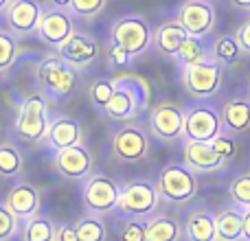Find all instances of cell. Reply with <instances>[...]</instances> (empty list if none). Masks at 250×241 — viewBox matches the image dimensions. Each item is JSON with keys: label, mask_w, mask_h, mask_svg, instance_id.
Listing matches in <instances>:
<instances>
[{"label": "cell", "mask_w": 250, "mask_h": 241, "mask_svg": "<svg viewBox=\"0 0 250 241\" xmlns=\"http://www.w3.org/2000/svg\"><path fill=\"white\" fill-rule=\"evenodd\" d=\"M79 75L75 66H70L57 51H48L35 64V83H38V92H42L48 101L60 103L73 97L77 90Z\"/></svg>", "instance_id": "cell-1"}, {"label": "cell", "mask_w": 250, "mask_h": 241, "mask_svg": "<svg viewBox=\"0 0 250 241\" xmlns=\"http://www.w3.org/2000/svg\"><path fill=\"white\" fill-rule=\"evenodd\" d=\"M51 114H48V99L42 92H29L20 101L16 120H13V134L29 145H44L48 127H51Z\"/></svg>", "instance_id": "cell-2"}, {"label": "cell", "mask_w": 250, "mask_h": 241, "mask_svg": "<svg viewBox=\"0 0 250 241\" xmlns=\"http://www.w3.org/2000/svg\"><path fill=\"white\" fill-rule=\"evenodd\" d=\"M160 191L156 182L136 178L121 184V200H119V215L127 220H151L154 213L158 211Z\"/></svg>", "instance_id": "cell-3"}, {"label": "cell", "mask_w": 250, "mask_h": 241, "mask_svg": "<svg viewBox=\"0 0 250 241\" xmlns=\"http://www.w3.org/2000/svg\"><path fill=\"white\" fill-rule=\"evenodd\" d=\"M79 195H82L83 213L108 217L112 213H119L121 184L105 173H92L82 182Z\"/></svg>", "instance_id": "cell-4"}, {"label": "cell", "mask_w": 250, "mask_h": 241, "mask_svg": "<svg viewBox=\"0 0 250 241\" xmlns=\"http://www.w3.org/2000/svg\"><path fill=\"white\" fill-rule=\"evenodd\" d=\"M110 44L123 48L132 60L145 55L154 46V29L143 16H123L110 26Z\"/></svg>", "instance_id": "cell-5"}, {"label": "cell", "mask_w": 250, "mask_h": 241, "mask_svg": "<svg viewBox=\"0 0 250 241\" xmlns=\"http://www.w3.org/2000/svg\"><path fill=\"white\" fill-rule=\"evenodd\" d=\"M151 149V136L149 129L138 120L123 123L119 129H114L110 136V154L117 162L134 164L141 162L149 156Z\"/></svg>", "instance_id": "cell-6"}, {"label": "cell", "mask_w": 250, "mask_h": 241, "mask_svg": "<svg viewBox=\"0 0 250 241\" xmlns=\"http://www.w3.org/2000/svg\"><path fill=\"white\" fill-rule=\"evenodd\" d=\"M156 186H158V191H160L163 202L176 204V206L189 204L191 200L198 195V189H200L198 173H193L182 162L165 164V167L158 171Z\"/></svg>", "instance_id": "cell-7"}, {"label": "cell", "mask_w": 250, "mask_h": 241, "mask_svg": "<svg viewBox=\"0 0 250 241\" xmlns=\"http://www.w3.org/2000/svg\"><path fill=\"white\" fill-rule=\"evenodd\" d=\"M222 110L208 101H195L185 108V141L189 142H213L222 136Z\"/></svg>", "instance_id": "cell-8"}, {"label": "cell", "mask_w": 250, "mask_h": 241, "mask_svg": "<svg viewBox=\"0 0 250 241\" xmlns=\"http://www.w3.org/2000/svg\"><path fill=\"white\" fill-rule=\"evenodd\" d=\"M180 81L185 92L195 101H208L222 90L224 66L215 60H207L202 64L180 68Z\"/></svg>", "instance_id": "cell-9"}, {"label": "cell", "mask_w": 250, "mask_h": 241, "mask_svg": "<svg viewBox=\"0 0 250 241\" xmlns=\"http://www.w3.org/2000/svg\"><path fill=\"white\" fill-rule=\"evenodd\" d=\"M147 129L163 145L185 142V108L173 101H160L147 114Z\"/></svg>", "instance_id": "cell-10"}, {"label": "cell", "mask_w": 250, "mask_h": 241, "mask_svg": "<svg viewBox=\"0 0 250 241\" xmlns=\"http://www.w3.org/2000/svg\"><path fill=\"white\" fill-rule=\"evenodd\" d=\"M176 20L187 29L191 38H207L217 24L213 0H182L176 9Z\"/></svg>", "instance_id": "cell-11"}, {"label": "cell", "mask_w": 250, "mask_h": 241, "mask_svg": "<svg viewBox=\"0 0 250 241\" xmlns=\"http://www.w3.org/2000/svg\"><path fill=\"white\" fill-rule=\"evenodd\" d=\"M75 18L66 9L44 7V16L40 20L38 40L48 46V51H60L75 33Z\"/></svg>", "instance_id": "cell-12"}, {"label": "cell", "mask_w": 250, "mask_h": 241, "mask_svg": "<svg viewBox=\"0 0 250 241\" xmlns=\"http://www.w3.org/2000/svg\"><path fill=\"white\" fill-rule=\"evenodd\" d=\"M4 22L7 29L18 38H31L38 35L40 20L44 16V4L40 0H11L4 9Z\"/></svg>", "instance_id": "cell-13"}, {"label": "cell", "mask_w": 250, "mask_h": 241, "mask_svg": "<svg viewBox=\"0 0 250 241\" xmlns=\"http://www.w3.org/2000/svg\"><path fill=\"white\" fill-rule=\"evenodd\" d=\"M57 53L77 70H86L88 66L97 64V61L104 57L105 51L92 33H88V31H75L73 38Z\"/></svg>", "instance_id": "cell-14"}, {"label": "cell", "mask_w": 250, "mask_h": 241, "mask_svg": "<svg viewBox=\"0 0 250 241\" xmlns=\"http://www.w3.org/2000/svg\"><path fill=\"white\" fill-rule=\"evenodd\" d=\"M51 164L55 169L57 176H62L64 180L73 182H83L88 176H92V154L83 145L68 147V149L55 151L51 156Z\"/></svg>", "instance_id": "cell-15"}, {"label": "cell", "mask_w": 250, "mask_h": 241, "mask_svg": "<svg viewBox=\"0 0 250 241\" xmlns=\"http://www.w3.org/2000/svg\"><path fill=\"white\" fill-rule=\"evenodd\" d=\"M77 145H83V125L68 114H55L51 119V127H48L44 147L55 154V151Z\"/></svg>", "instance_id": "cell-16"}, {"label": "cell", "mask_w": 250, "mask_h": 241, "mask_svg": "<svg viewBox=\"0 0 250 241\" xmlns=\"http://www.w3.org/2000/svg\"><path fill=\"white\" fill-rule=\"evenodd\" d=\"M182 164L193 173H215L226 169L229 160L217 154L213 142H182Z\"/></svg>", "instance_id": "cell-17"}, {"label": "cell", "mask_w": 250, "mask_h": 241, "mask_svg": "<svg viewBox=\"0 0 250 241\" xmlns=\"http://www.w3.org/2000/svg\"><path fill=\"white\" fill-rule=\"evenodd\" d=\"M4 204L9 206V211L18 217L20 221H26L31 217L40 215V206H42V193L35 184L26 180L13 182V186L4 195Z\"/></svg>", "instance_id": "cell-18"}, {"label": "cell", "mask_w": 250, "mask_h": 241, "mask_svg": "<svg viewBox=\"0 0 250 241\" xmlns=\"http://www.w3.org/2000/svg\"><path fill=\"white\" fill-rule=\"evenodd\" d=\"M191 35L187 33V29L176 20H165L163 24H158L154 29V51L158 53L160 57H167V60L176 61L180 48L185 46V42L189 40Z\"/></svg>", "instance_id": "cell-19"}, {"label": "cell", "mask_w": 250, "mask_h": 241, "mask_svg": "<svg viewBox=\"0 0 250 241\" xmlns=\"http://www.w3.org/2000/svg\"><path fill=\"white\" fill-rule=\"evenodd\" d=\"M222 123L224 132L242 136L250 132V99L248 97H230L222 105Z\"/></svg>", "instance_id": "cell-20"}, {"label": "cell", "mask_w": 250, "mask_h": 241, "mask_svg": "<svg viewBox=\"0 0 250 241\" xmlns=\"http://www.w3.org/2000/svg\"><path fill=\"white\" fill-rule=\"evenodd\" d=\"M185 241H217L215 239V215L208 208H193L187 213L185 221Z\"/></svg>", "instance_id": "cell-21"}, {"label": "cell", "mask_w": 250, "mask_h": 241, "mask_svg": "<svg viewBox=\"0 0 250 241\" xmlns=\"http://www.w3.org/2000/svg\"><path fill=\"white\" fill-rule=\"evenodd\" d=\"M215 239L217 241H244V211L235 204L215 213Z\"/></svg>", "instance_id": "cell-22"}, {"label": "cell", "mask_w": 250, "mask_h": 241, "mask_svg": "<svg viewBox=\"0 0 250 241\" xmlns=\"http://www.w3.org/2000/svg\"><path fill=\"white\" fill-rule=\"evenodd\" d=\"M114 86L117 88H123L138 105V112H147L149 110V103H151V86L145 77L136 73H121V75H114Z\"/></svg>", "instance_id": "cell-23"}, {"label": "cell", "mask_w": 250, "mask_h": 241, "mask_svg": "<svg viewBox=\"0 0 250 241\" xmlns=\"http://www.w3.org/2000/svg\"><path fill=\"white\" fill-rule=\"evenodd\" d=\"M145 241H185L182 221L171 215H156L147 220V239Z\"/></svg>", "instance_id": "cell-24"}, {"label": "cell", "mask_w": 250, "mask_h": 241, "mask_svg": "<svg viewBox=\"0 0 250 241\" xmlns=\"http://www.w3.org/2000/svg\"><path fill=\"white\" fill-rule=\"evenodd\" d=\"M104 117H108L110 120H114V123H129V120H134L136 117H141V112H138L136 101H134L123 88H117L114 97L110 99L108 108H105Z\"/></svg>", "instance_id": "cell-25"}, {"label": "cell", "mask_w": 250, "mask_h": 241, "mask_svg": "<svg viewBox=\"0 0 250 241\" xmlns=\"http://www.w3.org/2000/svg\"><path fill=\"white\" fill-rule=\"evenodd\" d=\"M57 224L48 215H35L31 220L22 221L20 228V241H55Z\"/></svg>", "instance_id": "cell-26"}, {"label": "cell", "mask_w": 250, "mask_h": 241, "mask_svg": "<svg viewBox=\"0 0 250 241\" xmlns=\"http://www.w3.org/2000/svg\"><path fill=\"white\" fill-rule=\"evenodd\" d=\"M24 171V156L11 141L0 142V180H16Z\"/></svg>", "instance_id": "cell-27"}, {"label": "cell", "mask_w": 250, "mask_h": 241, "mask_svg": "<svg viewBox=\"0 0 250 241\" xmlns=\"http://www.w3.org/2000/svg\"><path fill=\"white\" fill-rule=\"evenodd\" d=\"M208 46H211V57L217 61V64H222V66L235 64V61L244 55L242 46H239L237 38H235V33L233 35H230V33L217 35V38L213 40V44H208Z\"/></svg>", "instance_id": "cell-28"}, {"label": "cell", "mask_w": 250, "mask_h": 241, "mask_svg": "<svg viewBox=\"0 0 250 241\" xmlns=\"http://www.w3.org/2000/svg\"><path fill=\"white\" fill-rule=\"evenodd\" d=\"M207 60H213L211 46H207V42H204L202 38H189L185 42V46L180 48V53H178L176 64L180 66V68H185V66L202 64V61H207Z\"/></svg>", "instance_id": "cell-29"}, {"label": "cell", "mask_w": 250, "mask_h": 241, "mask_svg": "<svg viewBox=\"0 0 250 241\" xmlns=\"http://www.w3.org/2000/svg\"><path fill=\"white\" fill-rule=\"evenodd\" d=\"M73 224H75V228H77V235L82 241H105L108 239V226H105L104 217H99V215L83 213Z\"/></svg>", "instance_id": "cell-30"}, {"label": "cell", "mask_w": 250, "mask_h": 241, "mask_svg": "<svg viewBox=\"0 0 250 241\" xmlns=\"http://www.w3.org/2000/svg\"><path fill=\"white\" fill-rule=\"evenodd\" d=\"M20 55V38L9 29H0V75H7Z\"/></svg>", "instance_id": "cell-31"}, {"label": "cell", "mask_w": 250, "mask_h": 241, "mask_svg": "<svg viewBox=\"0 0 250 241\" xmlns=\"http://www.w3.org/2000/svg\"><path fill=\"white\" fill-rule=\"evenodd\" d=\"M114 92H117V86H114L112 77L95 79V81H90V86H88V101H90V105L97 108L99 112H105V108H108L110 99L114 97Z\"/></svg>", "instance_id": "cell-32"}, {"label": "cell", "mask_w": 250, "mask_h": 241, "mask_svg": "<svg viewBox=\"0 0 250 241\" xmlns=\"http://www.w3.org/2000/svg\"><path fill=\"white\" fill-rule=\"evenodd\" d=\"M105 7H108V0H73L68 7V13L75 20L90 22L97 16H101Z\"/></svg>", "instance_id": "cell-33"}, {"label": "cell", "mask_w": 250, "mask_h": 241, "mask_svg": "<svg viewBox=\"0 0 250 241\" xmlns=\"http://www.w3.org/2000/svg\"><path fill=\"white\" fill-rule=\"evenodd\" d=\"M229 195L235 206H239L242 211H248L250 208V171H244L237 178H233V182L229 184Z\"/></svg>", "instance_id": "cell-34"}, {"label": "cell", "mask_w": 250, "mask_h": 241, "mask_svg": "<svg viewBox=\"0 0 250 241\" xmlns=\"http://www.w3.org/2000/svg\"><path fill=\"white\" fill-rule=\"evenodd\" d=\"M22 221L9 211V206L4 204V200L0 202V241H13L20 237Z\"/></svg>", "instance_id": "cell-35"}, {"label": "cell", "mask_w": 250, "mask_h": 241, "mask_svg": "<svg viewBox=\"0 0 250 241\" xmlns=\"http://www.w3.org/2000/svg\"><path fill=\"white\" fill-rule=\"evenodd\" d=\"M119 239L121 241H145L147 239V220H127L119 221Z\"/></svg>", "instance_id": "cell-36"}, {"label": "cell", "mask_w": 250, "mask_h": 241, "mask_svg": "<svg viewBox=\"0 0 250 241\" xmlns=\"http://www.w3.org/2000/svg\"><path fill=\"white\" fill-rule=\"evenodd\" d=\"M105 60H108V66H112V68H119V66H129L132 64V57L127 55V53L123 51V48L114 46V44L108 42V46H105Z\"/></svg>", "instance_id": "cell-37"}, {"label": "cell", "mask_w": 250, "mask_h": 241, "mask_svg": "<svg viewBox=\"0 0 250 241\" xmlns=\"http://www.w3.org/2000/svg\"><path fill=\"white\" fill-rule=\"evenodd\" d=\"M213 147H215L217 154L224 156L229 162L235 158V154H237V145H235V141H233V134H222L217 141H213Z\"/></svg>", "instance_id": "cell-38"}, {"label": "cell", "mask_w": 250, "mask_h": 241, "mask_svg": "<svg viewBox=\"0 0 250 241\" xmlns=\"http://www.w3.org/2000/svg\"><path fill=\"white\" fill-rule=\"evenodd\" d=\"M235 38H237V42H239V46H242L244 55H250V18H246V20L237 26Z\"/></svg>", "instance_id": "cell-39"}, {"label": "cell", "mask_w": 250, "mask_h": 241, "mask_svg": "<svg viewBox=\"0 0 250 241\" xmlns=\"http://www.w3.org/2000/svg\"><path fill=\"white\" fill-rule=\"evenodd\" d=\"M55 241H82L77 235V228L75 224H57V230H55Z\"/></svg>", "instance_id": "cell-40"}, {"label": "cell", "mask_w": 250, "mask_h": 241, "mask_svg": "<svg viewBox=\"0 0 250 241\" xmlns=\"http://www.w3.org/2000/svg\"><path fill=\"white\" fill-rule=\"evenodd\" d=\"M70 2H73V0H46V4L51 9H66V11H68Z\"/></svg>", "instance_id": "cell-41"}, {"label": "cell", "mask_w": 250, "mask_h": 241, "mask_svg": "<svg viewBox=\"0 0 250 241\" xmlns=\"http://www.w3.org/2000/svg\"><path fill=\"white\" fill-rule=\"evenodd\" d=\"M244 241H250V208L244 211Z\"/></svg>", "instance_id": "cell-42"}, {"label": "cell", "mask_w": 250, "mask_h": 241, "mask_svg": "<svg viewBox=\"0 0 250 241\" xmlns=\"http://www.w3.org/2000/svg\"><path fill=\"white\" fill-rule=\"evenodd\" d=\"M235 9H242V11H250V0H229Z\"/></svg>", "instance_id": "cell-43"}, {"label": "cell", "mask_w": 250, "mask_h": 241, "mask_svg": "<svg viewBox=\"0 0 250 241\" xmlns=\"http://www.w3.org/2000/svg\"><path fill=\"white\" fill-rule=\"evenodd\" d=\"M11 4V0H0V13H4V9Z\"/></svg>", "instance_id": "cell-44"}, {"label": "cell", "mask_w": 250, "mask_h": 241, "mask_svg": "<svg viewBox=\"0 0 250 241\" xmlns=\"http://www.w3.org/2000/svg\"><path fill=\"white\" fill-rule=\"evenodd\" d=\"M248 99H250V79H248Z\"/></svg>", "instance_id": "cell-45"}]
</instances>
